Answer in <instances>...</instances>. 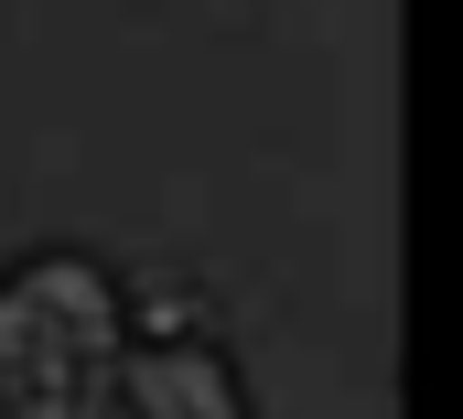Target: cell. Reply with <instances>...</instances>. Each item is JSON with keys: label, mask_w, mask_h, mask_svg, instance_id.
Listing matches in <instances>:
<instances>
[{"label": "cell", "mask_w": 463, "mask_h": 419, "mask_svg": "<svg viewBox=\"0 0 463 419\" xmlns=\"http://www.w3.org/2000/svg\"><path fill=\"white\" fill-rule=\"evenodd\" d=\"M129 344L118 280L76 247H43L22 269H0V419H54L98 398Z\"/></svg>", "instance_id": "obj_1"}, {"label": "cell", "mask_w": 463, "mask_h": 419, "mask_svg": "<svg viewBox=\"0 0 463 419\" xmlns=\"http://www.w3.org/2000/svg\"><path fill=\"white\" fill-rule=\"evenodd\" d=\"M54 419H118V398L98 387V398H76V409H54Z\"/></svg>", "instance_id": "obj_3"}, {"label": "cell", "mask_w": 463, "mask_h": 419, "mask_svg": "<svg viewBox=\"0 0 463 419\" xmlns=\"http://www.w3.org/2000/svg\"><path fill=\"white\" fill-rule=\"evenodd\" d=\"M109 398L118 419H248V387L216 344H118Z\"/></svg>", "instance_id": "obj_2"}]
</instances>
